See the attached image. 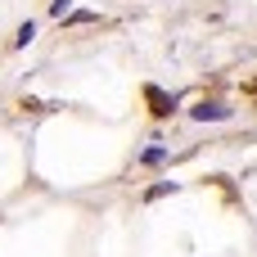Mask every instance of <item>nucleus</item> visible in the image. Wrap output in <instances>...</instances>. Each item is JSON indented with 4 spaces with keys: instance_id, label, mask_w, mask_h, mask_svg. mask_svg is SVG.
Wrapping results in <instances>:
<instances>
[{
    "instance_id": "0eeeda50",
    "label": "nucleus",
    "mask_w": 257,
    "mask_h": 257,
    "mask_svg": "<svg viewBox=\"0 0 257 257\" xmlns=\"http://www.w3.org/2000/svg\"><path fill=\"white\" fill-rule=\"evenodd\" d=\"M50 14H54V18H63V14H72V0H54V5H50Z\"/></svg>"
},
{
    "instance_id": "39448f33",
    "label": "nucleus",
    "mask_w": 257,
    "mask_h": 257,
    "mask_svg": "<svg viewBox=\"0 0 257 257\" xmlns=\"http://www.w3.org/2000/svg\"><path fill=\"white\" fill-rule=\"evenodd\" d=\"M167 194H176V181H163V185H154V190L145 194V203H158V199H167Z\"/></svg>"
},
{
    "instance_id": "20e7f679",
    "label": "nucleus",
    "mask_w": 257,
    "mask_h": 257,
    "mask_svg": "<svg viewBox=\"0 0 257 257\" xmlns=\"http://www.w3.org/2000/svg\"><path fill=\"white\" fill-rule=\"evenodd\" d=\"M32 41H36V23H23V27H18V36H14V45H18V50H27Z\"/></svg>"
},
{
    "instance_id": "423d86ee",
    "label": "nucleus",
    "mask_w": 257,
    "mask_h": 257,
    "mask_svg": "<svg viewBox=\"0 0 257 257\" xmlns=\"http://www.w3.org/2000/svg\"><path fill=\"white\" fill-rule=\"evenodd\" d=\"M59 23H95V14H90V9H77V14H63Z\"/></svg>"
},
{
    "instance_id": "f03ea898",
    "label": "nucleus",
    "mask_w": 257,
    "mask_h": 257,
    "mask_svg": "<svg viewBox=\"0 0 257 257\" xmlns=\"http://www.w3.org/2000/svg\"><path fill=\"white\" fill-rule=\"evenodd\" d=\"M145 95H149V104H154V113H158V117H167V113H176V99H167V95H163L158 86H149Z\"/></svg>"
},
{
    "instance_id": "f257e3e1",
    "label": "nucleus",
    "mask_w": 257,
    "mask_h": 257,
    "mask_svg": "<svg viewBox=\"0 0 257 257\" xmlns=\"http://www.w3.org/2000/svg\"><path fill=\"white\" fill-rule=\"evenodd\" d=\"M226 113H230V108H221V104H208V99L190 108V117H194V122H217V117H226Z\"/></svg>"
},
{
    "instance_id": "7ed1b4c3",
    "label": "nucleus",
    "mask_w": 257,
    "mask_h": 257,
    "mask_svg": "<svg viewBox=\"0 0 257 257\" xmlns=\"http://www.w3.org/2000/svg\"><path fill=\"white\" fill-rule=\"evenodd\" d=\"M140 163H145V167H158V163H167V145H149V149L140 154Z\"/></svg>"
}]
</instances>
